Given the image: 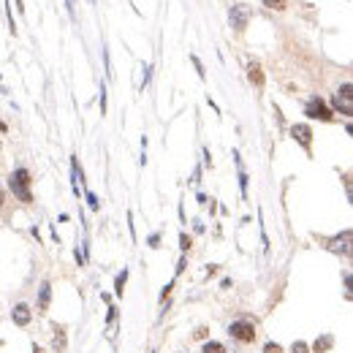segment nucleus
Returning a JSON list of instances; mask_svg holds the SVG:
<instances>
[{
    "label": "nucleus",
    "instance_id": "obj_1",
    "mask_svg": "<svg viewBox=\"0 0 353 353\" xmlns=\"http://www.w3.org/2000/svg\"><path fill=\"white\" fill-rule=\"evenodd\" d=\"M30 171L27 169H16L14 174L8 177V185H11V190H14V196L19 201H24V204H30L33 201V193H30Z\"/></svg>",
    "mask_w": 353,
    "mask_h": 353
},
{
    "label": "nucleus",
    "instance_id": "obj_2",
    "mask_svg": "<svg viewBox=\"0 0 353 353\" xmlns=\"http://www.w3.org/2000/svg\"><path fill=\"white\" fill-rule=\"evenodd\" d=\"M334 109L337 111H343V114H353V87L351 84H343V87L337 90V95H334Z\"/></svg>",
    "mask_w": 353,
    "mask_h": 353
},
{
    "label": "nucleus",
    "instance_id": "obj_3",
    "mask_svg": "<svg viewBox=\"0 0 353 353\" xmlns=\"http://www.w3.org/2000/svg\"><path fill=\"white\" fill-rule=\"evenodd\" d=\"M228 334H231L234 340H239V343H253V340H256V326H253L250 321H237V324L228 326Z\"/></svg>",
    "mask_w": 353,
    "mask_h": 353
},
{
    "label": "nucleus",
    "instance_id": "obj_4",
    "mask_svg": "<svg viewBox=\"0 0 353 353\" xmlns=\"http://www.w3.org/2000/svg\"><path fill=\"white\" fill-rule=\"evenodd\" d=\"M228 22H231L234 30H245L247 22H250V5H245V3L231 5V11H228Z\"/></svg>",
    "mask_w": 353,
    "mask_h": 353
},
{
    "label": "nucleus",
    "instance_id": "obj_5",
    "mask_svg": "<svg viewBox=\"0 0 353 353\" xmlns=\"http://www.w3.org/2000/svg\"><path fill=\"white\" fill-rule=\"evenodd\" d=\"M305 114L310 117V120H324V122H329L332 120V111L329 109H326V103L324 101H321V98H310V101H307V109H305Z\"/></svg>",
    "mask_w": 353,
    "mask_h": 353
},
{
    "label": "nucleus",
    "instance_id": "obj_6",
    "mask_svg": "<svg viewBox=\"0 0 353 353\" xmlns=\"http://www.w3.org/2000/svg\"><path fill=\"white\" fill-rule=\"evenodd\" d=\"M291 136H294L305 150H310V144H313V131H310L307 125H294L291 128Z\"/></svg>",
    "mask_w": 353,
    "mask_h": 353
},
{
    "label": "nucleus",
    "instance_id": "obj_7",
    "mask_svg": "<svg viewBox=\"0 0 353 353\" xmlns=\"http://www.w3.org/2000/svg\"><path fill=\"white\" fill-rule=\"evenodd\" d=\"M348 242H351V231H345L343 237H334V239H332V242H329V250H332V253H343V256H348V250H351Z\"/></svg>",
    "mask_w": 353,
    "mask_h": 353
},
{
    "label": "nucleus",
    "instance_id": "obj_8",
    "mask_svg": "<svg viewBox=\"0 0 353 353\" xmlns=\"http://www.w3.org/2000/svg\"><path fill=\"white\" fill-rule=\"evenodd\" d=\"M11 318H14V324H16V326H27V324H30V318H33V313H30V307H27V305H16V307H14V313H11Z\"/></svg>",
    "mask_w": 353,
    "mask_h": 353
},
{
    "label": "nucleus",
    "instance_id": "obj_9",
    "mask_svg": "<svg viewBox=\"0 0 353 353\" xmlns=\"http://www.w3.org/2000/svg\"><path fill=\"white\" fill-rule=\"evenodd\" d=\"M247 79H250L256 87H264V71H261V63L250 60V65H247Z\"/></svg>",
    "mask_w": 353,
    "mask_h": 353
},
{
    "label": "nucleus",
    "instance_id": "obj_10",
    "mask_svg": "<svg viewBox=\"0 0 353 353\" xmlns=\"http://www.w3.org/2000/svg\"><path fill=\"white\" fill-rule=\"evenodd\" d=\"M49 296H52V286H49V283H41V291H38V310L41 313L49 307Z\"/></svg>",
    "mask_w": 353,
    "mask_h": 353
},
{
    "label": "nucleus",
    "instance_id": "obj_11",
    "mask_svg": "<svg viewBox=\"0 0 353 353\" xmlns=\"http://www.w3.org/2000/svg\"><path fill=\"white\" fill-rule=\"evenodd\" d=\"M54 332H57V334H54L52 345H54V351H57V353H63V351H65V332L60 329V326H57V329H54Z\"/></svg>",
    "mask_w": 353,
    "mask_h": 353
},
{
    "label": "nucleus",
    "instance_id": "obj_12",
    "mask_svg": "<svg viewBox=\"0 0 353 353\" xmlns=\"http://www.w3.org/2000/svg\"><path fill=\"white\" fill-rule=\"evenodd\" d=\"M3 11H5V19H8V30L11 35H16V22H14V14H11V0H3Z\"/></svg>",
    "mask_w": 353,
    "mask_h": 353
},
{
    "label": "nucleus",
    "instance_id": "obj_13",
    "mask_svg": "<svg viewBox=\"0 0 353 353\" xmlns=\"http://www.w3.org/2000/svg\"><path fill=\"white\" fill-rule=\"evenodd\" d=\"M332 343H334V340L329 337V334H326V337H321L318 343L313 345V351H315V353H324V351H329V348H332Z\"/></svg>",
    "mask_w": 353,
    "mask_h": 353
},
{
    "label": "nucleus",
    "instance_id": "obj_14",
    "mask_svg": "<svg viewBox=\"0 0 353 353\" xmlns=\"http://www.w3.org/2000/svg\"><path fill=\"white\" fill-rule=\"evenodd\" d=\"M125 280H128V269H122L120 275H117V280H114V294H117V296H122V288H125Z\"/></svg>",
    "mask_w": 353,
    "mask_h": 353
},
{
    "label": "nucleus",
    "instance_id": "obj_15",
    "mask_svg": "<svg viewBox=\"0 0 353 353\" xmlns=\"http://www.w3.org/2000/svg\"><path fill=\"white\" fill-rule=\"evenodd\" d=\"M264 5L266 8H277V11H283L288 5V0H264Z\"/></svg>",
    "mask_w": 353,
    "mask_h": 353
},
{
    "label": "nucleus",
    "instance_id": "obj_16",
    "mask_svg": "<svg viewBox=\"0 0 353 353\" xmlns=\"http://www.w3.org/2000/svg\"><path fill=\"white\" fill-rule=\"evenodd\" d=\"M204 353H226V348L220 343H207L204 345Z\"/></svg>",
    "mask_w": 353,
    "mask_h": 353
},
{
    "label": "nucleus",
    "instance_id": "obj_17",
    "mask_svg": "<svg viewBox=\"0 0 353 353\" xmlns=\"http://www.w3.org/2000/svg\"><path fill=\"white\" fill-rule=\"evenodd\" d=\"M190 63H193L196 65V71H199V76L204 79V76H207V73H204V65H201V60L199 57H196V54H190Z\"/></svg>",
    "mask_w": 353,
    "mask_h": 353
},
{
    "label": "nucleus",
    "instance_id": "obj_18",
    "mask_svg": "<svg viewBox=\"0 0 353 353\" xmlns=\"http://www.w3.org/2000/svg\"><path fill=\"white\" fill-rule=\"evenodd\" d=\"M65 8L71 14V19H76V0H65Z\"/></svg>",
    "mask_w": 353,
    "mask_h": 353
},
{
    "label": "nucleus",
    "instance_id": "obj_19",
    "mask_svg": "<svg viewBox=\"0 0 353 353\" xmlns=\"http://www.w3.org/2000/svg\"><path fill=\"white\" fill-rule=\"evenodd\" d=\"M87 201H90V209H95V212L101 209V204H98V196H95V193H87Z\"/></svg>",
    "mask_w": 353,
    "mask_h": 353
},
{
    "label": "nucleus",
    "instance_id": "obj_20",
    "mask_svg": "<svg viewBox=\"0 0 353 353\" xmlns=\"http://www.w3.org/2000/svg\"><path fill=\"white\" fill-rule=\"evenodd\" d=\"M239 188H242V196L247 193V174L245 171H239Z\"/></svg>",
    "mask_w": 353,
    "mask_h": 353
},
{
    "label": "nucleus",
    "instance_id": "obj_21",
    "mask_svg": "<svg viewBox=\"0 0 353 353\" xmlns=\"http://www.w3.org/2000/svg\"><path fill=\"white\" fill-rule=\"evenodd\" d=\"M179 247H182V250H188V247H190V237H188V234H179Z\"/></svg>",
    "mask_w": 353,
    "mask_h": 353
},
{
    "label": "nucleus",
    "instance_id": "obj_22",
    "mask_svg": "<svg viewBox=\"0 0 353 353\" xmlns=\"http://www.w3.org/2000/svg\"><path fill=\"white\" fill-rule=\"evenodd\" d=\"M264 353H283V348H280V345H275V343H269L264 348Z\"/></svg>",
    "mask_w": 353,
    "mask_h": 353
},
{
    "label": "nucleus",
    "instance_id": "obj_23",
    "mask_svg": "<svg viewBox=\"0 0 353 353\" xmlns=\"http://www.w3.org/2000/svg\"><path fill=\"white\" fill-rule=\"evenodd\" d=\"M291 351H294V353H310L305 343H294V348H291Z\"/></svg>",
    "mask_w": 353,
    "mask_h": 353
},
{
    "label": "nucleus",
    "instance_id": "obj_24",
    "mask_svg": "<svg viewBox=\"0 0 353 353\" xmlns=\"http://www.w3.org/2000/svg\"><path fill=\"white\" fill-rule=\"evenodd\" d=\"M171 288H174V283H169V286H166V288H163V294H160V299H163V302H166V299H169V294H171Z\"/></svg>",
    "mask_w": 353,
    "mask_h": 353
},
{
    "label": "nucleus",
    "instance_id": "obj_25",
    "mask_svg": "<svg viewBox=\"0 0 353 353\" xmlns=\"http://www.w3.org/2000/svg\"><path fill=\"white\" fill-rule=\"evenodd\" d=\"M158 242H160V237H158V234H152V237H150V247H158Z\"/></svg>",
    "mask_w": 353,
    "mask_h": 353
},
{
    "label": "nucleus",
    "instance_id": "obj_26",
    "mask_svg": "<svg viewBox=\"0 0 353 353\" xmlns=\"http://www.w3.org/2000/svg\"><path fill=\"white\" fill-rule=\"evenodd\" d=\"M0 131H3V133H5V131H8V125H5V122H3V120H0Z\"/></svg>",
    "mask_w": 353,
    "mask_h": 353
},
{
    "label": "nucleus",
    "instance_id": "obj_27",
    "mask_svg": "<svg viewBox=\"0 0 353 353\" xmlns=\"http://www.w3.org/2000/svg\"><path fill=\"white\" fill-rule=\"evenodd\" d=\"M0 207H3V190H0Z\"/></svg>",
    "mask_w": 353,
    "mask_h": 353
},
{
    "label": "nucleus",
    "instance_id": "obj_28",
    "mask_svg": "<svg viewBox=\"0 0 353 353\" xmlns=\"http://www.w3.org/2000/svg\"><path fill=\"white\" fill-rule=\"evenodd\" d=\"M33 353H44V351H41V348H35V351H33Z\"/></svg>",
    "mask_w": 353,
    "mask_h": 353
}]
</instances>
